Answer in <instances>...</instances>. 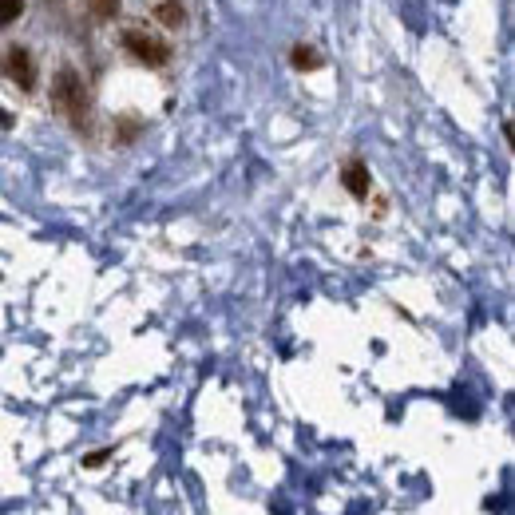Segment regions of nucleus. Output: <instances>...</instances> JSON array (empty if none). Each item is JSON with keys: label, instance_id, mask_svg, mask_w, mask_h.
<instances>
[{"label": "nucleus", "instance_id": "1", "mask_svg": "<svg viewBox=\"0 0 515 515\" xmlns=\"http://www.w3.org/2000/svg\"><path fill=\"white\" fill-rule=\"evenodd\" d=\"M52 103H56V111H64V119L72 123V127H88L92 123V96H88V88H84V80L72 72V68H60V76H56V84H52Z\"/></svg>", "mask_w": 515, "mask_h": 515}, {"label": "nucleus", "instance_id": "2", "mask_svg": "<svg viewBox=\"0 0 515 515\" xmlns=\"http://www.w3.org/2000/svg\"><path fill=\"white\" fill-rule=\"evenodd\" d=\"M123 48H127L139 64H151V68H159V64L171 60V48H167L159 36L143 32V28H127V32H123Z\"/></svg>", "mask_w": 515, "mask_h": 515}, {"label": "nucleus", "instance_id": "3", "mask_svg": "<svg viewBox=\"0 0 515 515\" xmlns=\"http://www.w3.org/2000/svg\"><path fill=\"white\" fill-rule=\"evenodd\" d=\"M0 72H4L20 92H32V88H36V60H32V52H28V48H20V44L4 48Z\"/></svg>", "mask_w": 515, "mask_h": 515}, {"label": "nucleus", "instance_id": "4", "mask_svg": "<svg viewBox=\"0 0 515 515\" xmlns=\"http://www.w3.org/2000/svg\"><path fill=\"white\" fill-rule=\"evenodd\" d=\"M341 187H345L357 203H365V199H369V191H373V175H369L365 159H349V163L341 167Z\"/></svg>", "mask_w": 515, "mask_h": 515}, {"label": "nucleus", "instance_id": "5", "mask_svg": "<svg viewBox=\"0 0 515 515\" xmlns=\"http://www.w3.org/2000/svg\"><path fill=\"white\" fill-rule=\"evenodd\" d=\"M155 16H159L163 28H183V24H187V8H183L179 0H163V4L155 8Z\"/></svg>", "mask_w": 515, "mask_h": 515}, {"label": "nucleus", "instance_id": "6", "mask_svg": "<svg viewBox=\"0 0 515 515\" xmlns=\"http://www.w3.org/2000/svg\"><path fill=\"white\" fill-rule=\"evenodd\" d=\"M139 131H143V123H139L135 115H123V119H115V143H119V147H131Z\"/></svg>", "mask_w": 515, "mask_h": 515}, {"label": "nucleus", "instance_id": "7", "mask_svg": "<svg viewBox=\"0 0 515 515\" xmlns=\"http://www.w3.org/2000/svg\"><path fill=\"white\" fill-rule=\"evenodd\" d=\"M290 64H294V68H321V56H317L309 44H298V48L290 52Z\"/></svg>", "mask_w": 515, "mask_h": 515}, {"label": "nucleus", "instance_id": "8", "mask_svg": "<svg viewBox=\"0 0 515 515\" xmlns=\"http://www.w3.org/2000/svg\"><path fill=\"white\" fill-rule=\"evenodd\" d=\"M88 8H92V16H96V20H111V16H119V0H88Z\"/></svg>", "mask_w": 515, "mask_h": 515}, {"label": "nucleus", "instance_id": "9", "mask_svg": "<svg viewBox=\"0 0 515 515\" xmlns=\"http://www.w3.org/2000/svg\"><path fill=\"white\" fill-rule=\"evenodd\" d=\"M24 12V0H0V28H8Z\"/></svg>", "mask_w": 515, "mask_h": 515}, {"label": "nucleus", "instance_id": "10", "mask_svg": "<svg viewBox=\"0 0 515 515\" xmlns=\"http://www.w3.org/2000/svg\"><path fill=\"white\" fill-rule=\"evenodd\" d=\"M111 452H115V448H100V452H88V456H84V468H100V464H107V460H111Z\"/></svg>", "mask_w": 515, "mask_h": 515}, {"label": "nucleus", "instance_id": "11", "mask_svg": "<svg viewBox=\"0 0 515 515\" xmlns=\"http://www.w3.org/2000/svg\"><path fill=\"white\" fill-rule=\"evenodd\" d=\"M0 127H12V115H8L4 107H0Z\"/></svg>", "mask_w": 515, "mask_h": 515}]
</instances>
